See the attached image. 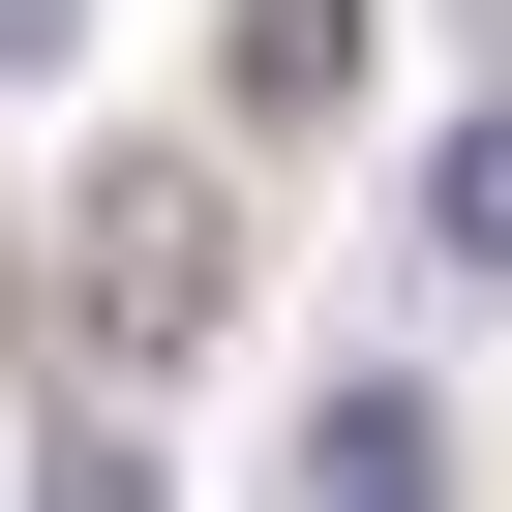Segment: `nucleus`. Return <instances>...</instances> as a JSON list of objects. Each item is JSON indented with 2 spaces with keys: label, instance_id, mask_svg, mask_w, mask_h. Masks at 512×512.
<instances>
[{
  "label": "nucleus",
  "instance_id": "obj_1",
  "mask_svg": "<svg viewBox=\"0 0 512 512\" xmlns=\"http://www.w3.org/2000/svg\"><path fill=\"white\" fill-rule=\"evenodd\" d=\"M241 332V151H91L61 181V362H211Z\"/></svg>",
  "mask_w": 512,
  "mask_h": 512
},
{
  "label": "nucleus",
  "instance_id": "obj_2",
  "mask_svg": "<svg viewBox=\"0 0 512 512\" xmlns=\"http://www.w3.org/2000/svg\"><path fill=\"white\" fill-rule=\"evenodd\" d=\"M362 91V0H211V151H302Z\"/></svg>",
  "mask_w": 512,
  "mask_h": 512
},
{
  "label": "nucleus",
  "instance_id": "obj_3",
  "mask_svg": "<svg viewBox=\"0 0 512 512\" xmlns=\"http://www.w3.org/2000/svg\"><path fill=\"white\" fill-rule=\"evenodd\" d=\"M302 512H452V422H422V392H332V422H302Z\"/></svg>",
  "mask_w": 512,
  "mask_h": 512
},
{
  "label": "nucleus",
  "instance_id": "obj_4",
  "mask_svg": "<svg viewBox=\"0 0 512 512\" xmlns=\"http://www.w3.org/2000/svg\"><path fill=\"white\" fill-rule=\"evenodd\" d=\"M422 241H452V272H512V91H482V121H422Z\"/></svg>",
  "mask_w": 512,
  "mask_h": 512
},
{
  "label": "nucleus",
  "instance_id": "obj_5",
  "mask_svg": "<svg viewBox=\"0 0 512 512\" xmlns=\"http://www.w3.org/2000/svg\"><path fill=\"white\" fill-rule=\"evenodd\" d=\"M31 512H181V482H151V422H61V452H31Z\"/></svg>",
  "mask_w": 512,
  "mask_h": 512
},
{
  "label": "nucleus",
  "instance_id": "obj_6",
  "mask_svg": "<svg viewBox=\"0 0 512 512\" xmlns=\"http://www.w3.org/2000/svg\"><path fill=\"white\" fill-rule=\"evenodd\" d=\"M61 31H91V0H0V91H31V61H61Z\"/></svg>",
  "mask_w": 512,
  "mask_h": 512
}]
</instances>
